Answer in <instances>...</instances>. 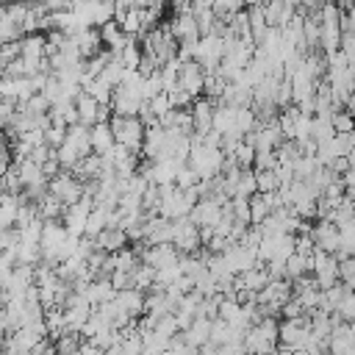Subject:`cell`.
I'll return each instance as SVG.
<instances>
[{"label": "cell", "mask_w": 355, "mask_h": 355, "mask_svg": "<svg viewBox=\"0 0 355 355\" xmlns=\"http://www.w3.org/2000/svg\"><path fill=\"white\" fill-rule=\"evenodd\" d=\"M225 164V155L219 147H208V144H191L189 155H186V166L200 178V180H208L214 175H219Z\"/></svg>", "instance_id": "obj_1"}, {"label": "cell", "mask_w": 355, "mask_h": 355, "mask_svg": "<svg viewBox=\"0 0 355 355\" xmlns=\"http://www.w3.org/2000/svg\"><path fill=\"white\" fill-rule=\"evenodd\" d=\"M108 128H111V133H114V144H122V147H128L130 153H139V150H141L144 125H141L139 116H116V114H111Z\"/></svg>", "instance_id": "obj_2"}, {"label": "cell", "mask_w": 355, "mask_h": 355, "mask_svg": "<svg viewBox=\"0 0 355 355\" xmlns=\"http://www.w3.org/2000/svg\"><path fill=\"white\" fill-rule=\"evenodd\" d=\"M47 194L55 197L61 205H69L83 194V180H78L69 169H61L58 175H53L47 180Z\"/></svg>", "instance_id": "obj_3"}, {"label": "cell", "mask_w": 355, "mask_h": 355, "mask_svg": "<svg viewBox=\"0 0 355 355\" xmlns=\"http://www.w3.org/2000/svg\"><path fill=\"white\" fill-rule=\"evenodd\" d=\"M169 244L178 252H197L200 250V227L189 216L172 219V239H169Z\"/></svg>", "instance_id": "obj_4"}, {"label": "cell", "mask_w": 355, "mask_h": 355, "mask_svg": "<svg viewBox=\"0 0 355 355\" xmlns=\"http://www.w3.org/2000/svg\"><path fill=\"white\" fill-rule=\"evenodd\" d=\"M75 103V114H78V122L80 125H94V122H108L111 119V108L108 105H100L94 97H89L86 92H78V97L72 100Z\"/></svg>", "instance_id": "obj_5"}, {"label": "cell", "mask_w": 355, "mask_h": 355, "mask_svg": "<svg viewBox=\"0 0 355 355\" xmlns=\"http://www.w3.org/2000/svg\"><path fill=\"white\" fill-rule=\"evenodd\" d=\"M227 200H219V197H200L191 211H189V219L197 225V227H214L222 216V208H225Z\"/></svg>", "instance_id": "obj_6"}, {"label": "cell", "mask_w": 355, "mask_h": 355, "mask_svg": "<svg viewBox=\"0 0 355 355\" xmlns=\"http://www.w3.org/2000/svg\"><path fill=\"white\" fill-rule=\"evenodd\" d=\"M308 338V313L300 319H283L277 322V344L291 347V349H302Z\"/></svg>", "instance_id": "obj_7"}, {"label": "cell", "mask_w": 355, "mask_h": 355, "mask_svg": "<svg viewBox=\"0 0 355 355\" xmlns=\"http://www.w3.org/2000/svg\"><path fill=\"white\" fill-rule=\"evenodd\" d=\"M202 80H205V72L197 61H180V69H178V86L191 94V97H200L202 94Z\"/></svg>", "instance_id": "obj_8"}, {"label": "cell", "mask_w": 355, "mask_h": 355, "mask_svg": "<svg viewBox=\"0 0 355 355\" xmlns=\"http://www.w3.org/2000/svg\"><path fill=\"white\" fill-rule=\"evenodd\" d=\"M308 236L313 239L316 250H322V252H330V255H336V250H338V227H336V225H333L330 219H319L316 225H311Z\"/></svg>", "instance_id": "obj_9"}, {"label": "cell", "mask_w": 355, "mask_h": 355, "mask_svg": "<svg viewBox=\"0 0 355 355\" xmlns=\"http://www.w3.org/2000/svg\"><path fill=\"white\" fill-rule=\"evenodd\" d=\"M114 300H116V305L128 313V316H133V319H139L141 313H144V291L141 288H122V291H116L114 294Z\"/></svg>", "instance_id": "obj_10"}, {"label": "cell", "mask_w": 355, "mask_h": 355, "mask_svg": "<svg viewBox=\"0 0 355 355\" xmlns=\"http://www.w3.org/2000/svg\"><path fill=\"white\" fill-rule=\"evenodd\" d=\"M69 39H72V44H75V50H78L80 58H89V55L100 53V44H103L97 28H83V31H78V33L69 36Z\"/></svg>", "instance_id": "obj_11"}, {"label": "cell", "mask_w": 355, "mask_h": 355, "mask_svg": "<svg viewBox=\"0 0 355 355\" xmlns=\"http://www.w3.org/2000/svg\"><path fill=\"white\" fill-rule=\"evenodd\" d=\"M89 147H92V153H97V155H103V153H108V150L114 147V133H111L108 122H94V125H89Z\"/></svg>", "instance_id": "obj_12"}, {"label": "cell", "mask_w": 355, "mask_h": 355, "mask_svg": "<svg viewBox=\"0 0 355 355\" xmlns=\"http://www.w3.org/2000/svg\"><path fill=\"white\" fill-rule=\"evenodd\" d=\"M64 144H67V147H72L80 158H83V155H89V153H92V147H89V128H86V125H80V122L69 125V128H67V133H64Z\"/></svg>", "instance_id": "obj_13"}, {"label": "cell", "mask_w": 355, "mask_h": 355, "mask_svg": "<svg viewBox=\"0 0 355 355\" xmlns=\"http://www.w3.org/2000/svg\"><path fill=\"white\" fill-rule=\"evenodd\" d=\"M128 244V236H125V230H119V227H103L97 236H94V247H100L103 252H116V250H122Z\"/></svg>", "instance_id": "obj_14"}, {"label": "cell", "mask_w": 355, "mask_h": 355, "mask_svg": "<svg viewBox=\"0 0 355 355\" xmlns=\"http://www.w3.org/2000/svg\"><path fill=\"white\" fill-rule=\"evenodd\" d=\"M208 333H211V319H205V316H194V319L189 322V327H186V330H180L183 341H186V344H191V347L205 344V341H208Z\"/></svg>", "instance_id": "obj_15"}, {"label": "cell", "mask_w": 355, "mask_h": 355, "mask_svg": "<svg viewBox=\"0 0 355 355\" xmlns=\"http://www.w3.org/2000/svg\"><path fill=\"white\" fill-rule=\"evenodd\" d=\"M80 92H86L89 97H94L100 105H108V103H111V92H114V86H108V83L100 80V78H86V75H83V80H80Z\"/></svg>", "instance_id": "obj_16"}, {"label": "cell", "mask_w": 355, "mask_h": 355, "mask_svg": "<svg viewBox=\"0 0 355 355\" xmlns=\"http://www.w3.org/2000/svg\"><path fill=\"white\" fill-rule=\"evenodd\" d=\"M97 31H100V42H103V44H108V47H111V53H116V50H119V47H122V44L130 39V36H125V33L119 31L116 19H108V22H103Z\"/></svg>", "instance_id": "obj_17"}, {"label": "cell", "mask_w": 355, "mask_h": 355, "mask_svg": "<svg viewBox=\"0 0 355 355\" xmlns=\"http://www.w3.org/2000/svg\"><path fill=\"white\" fill-rule=\"evenodd\" d=\"M125 69H136L139 67V61H141V47L136 44V39H128L116 53H111Z\"/></svg>", "instance_id": "obj_18"}, {"label": "cell", "mask_w": 355, "mask_h": 355, "mask_svg": "<svg viewBox=\"0 0 355 355\" xmlns=\"http://www.w3.org/2000/svg\"><path fill=\"white\" fill-rule=\"evenodd\" d=\"M36 202V214H39V219L42 222H50V219H61V211H64V205L55 200V197H50V194H42L39 200H33Z\"/></svg>", "instance_id": "obj_19"}, {"label": "cell", "mask_w": 355, "mask_h": 355, "mask_svg": "<svg viewBox=\"0 0 355 355\" xmlns=\"http://www.w3.org/2000/svg\"><path fill=\"white\" fill-rule=\"evenodd\" d=\"M305 275H308V258L291 252V255L283 261V277L294 283V280H300V277H305Z\"/></svg>", "instance_id": "obj_20"}, {"label": "cell", "mask_w": 355, "mask_h": 355, "mask_svg": "<svg viewBox=\"0 0 355 355\" xmlns=\"http://www.w3.org/2000/svg\"><path fill=\"white\" fill-rule=\"evenodd\" d=\"M252 158H255V150H252V144H250L247 139H241V141L233 147V153L227 155V161H233L239 169H250V166H252Z\"/></svg>", "instance_id": "obj_21"}, {"label": "cell", "mask_w": 355, "mask_h": 355, "mask_svg": "<svg viewBox=\"0 0 355 355\" xmlns=\"http://www.w3.org/2000/svg\"><path fill=\"white\" fill-rule=\"evenodd\" d=\"M14 252H17V263H39L42 261V247H39V241H19L17 247H14Z\"/></svg>", "instance_id": "obj_22"}, {"label": "cell", "mask_w": 355, "mask_h": 355, "mask_svg": "<svg viewBox=\"0 0 355 355\" xmlns=\"http://www.w3.org/2000/svg\"><path fill=\"white\" fill-rule=\"evenodd\" d=\"M252 194H255V175H252L250 169H241L239 178H236V183H233V197L247 200V197H252Z\"/></svg>", "instance_id": "obj_23"}, {"label": "cell", "mask_w": 355, "mask_h": 355, "mask_svg": "<svg viewBox=\"0 0 355 355\" xmlns=\"http://www.w3.org/2000/svg\"><path fill=\"white\" fill-rule=\"evenodd\" d=\"M255 191H277L280 189V178L275 169H255Z\"/></svg>", "instance_id": "obj_24"}, {"label": "cell", "mask_w": 355, "mask_h": 355, "mask_svg": "<svg viewBox=\"0 0 355 355\" xmlns=\"http://www.w3.org/2000/svg\"><path fill=\"white\" fill-rule=\"evenodd\" d=\"M122 75H125V67H122V64H119V61L111 55V61H108V64L100 69V75H97V78H100V80H105L108 86H116V83L122 80Z\"/></svg>", "instance_id": "obj_25"}, {"label": "cell", "mask_w": 355, "mask_h": 355, "mask_svg": "<svg viewBox=\"0 0 355 355\" xmlns=\"http://www.w3.org/2000/svg\"><path fill=\"white\" fill-rule=\"evenodd\" d=\"M330 128L333 133H349L352 130V111L349 108H338L330 114Z\"/></svg>", "instance_id": "obj_26"}, {"label": "cell", "mask_w": 355, "mask_h": 355, "mask_svg": "<svg viewBox=\"0 0 355 355\" xmlns=\"http://www.w3.org/2000/svg\"><path fill=\"white\" fill-rule=\"evenodd\" d=\"M155 283V269L153 266H147V263H139L136 269H133V288H150Z\"/></svg>", "instance_id": "obj_27"}, {"label": "cell", "mask_w": 355, "mask_h": 355, "mask_svg": "<svg viewBox=\"0 0 355 355\" xmlns=\"http://www.w3.org/2000/svg\"><path fill=\"white\" fill-rule=\"evenodd\" d=\"M338 319H344V322H352V316H355V297H352V288H347L344 294H341V300H338V305H336V311H333Z\"/></svg>", "instance_id": "obj_28"}, {"label": "cell", "mask_w": 355, "mask_h": 355, "mask_svg": "<svg viewBox=\"0 0 355 355\" xmlns=\"http://www.w3.org/2000/svg\"><path fill=\"white\" fill-rule=\"evenodd\" d=\"M153 330H155V333H161V336H166V338H172L175 333H180L175 313H164V316H158V319H155V324H153Z\"/></svg>", "instance_id": "obj_29"}, {"label": "cell", "mask_w": 355, "mask_h": 355, "mask_svg": "<svg viewBox=\"0 0 355 355\" xmlns=\"http://www.w3.org/2000/svg\"><path fill=\"white\" fill-rule=\"evenodd\" d=\"M147 111L155 116V119H161L166 111H172V105H169V97H166V92H161V94H155V97H150L147 100Z\"/></svg>", "instance_id": "obj_30"}, {"label": "cell", "mask_w": 355, "mask_h": 355, "mask_svg": "<svg viewBox=\"0 0 355 355\" xmlns=\"http://www.w3.org/2000/svg\"><path fill=\"white\" fill-rule=\"evenodd\" d=\"M42 133H44V144H47L50 150H55V147L64 141L67 128H64V125H53V122H47V128H42Z\"/></svg>", "instance_id": "obj_31"}, {"label": "cell", "mask_w": 355, "mask_h": 355, "mask_svg": "<svg viewBox=\"0 0 355 355\" xmlns=\"http://www.w3.org/2000/svg\"><path fill=\"white\" fill-rule=\"evenodd\" d=\"M336 272H338V283H344V286L352 288V283H355V261L352 258H338Z\"/></svg>", "instance_id": "obj_32"}, {"label": "cell", "mask_w": 355, "mask_h": 355, "mask_svg": "<svg viewBox=\"0 0 355 355\" xmlns=\"http://www.w3.org/2000/svg\"><path fill=\"white\" fill-rule=\"evenodd\" d=\"M277 311L283 313V319H300V316H305V308L300 305V300H297V297H288Z\"/></svg>", "instance_id": "obj_33"}, {"label": "cell", "mask_w": 355, "mask_h": 355, "mask_svg": "<svg viewBox=\"0 0 355 355\" xmlns=\"http://www.w3.org/2000/svg\"><path fill=\"white\" fill-rule=\"evenodd\" d=\"M14 116H17V103H11V100H0V125L8 128V125L14 122Z\"/></svg>", "instance_id": "obj_34"}, {"label": "cell", "mask_w": 355, "mask_h": 355, "mask_svg": "<svg viewBox=\"0 0 355 355\" xmlns=\"http://www.w3.org/2000/svg\"><path fill=\"white\" fill-rule=\"evenodd\" d=\"M42 172H44V178H47V180H50L53 175H58V172H61V164H58L55 153H53V155H50V158H47L44 164H42Z\"/></svg>", "instance_id": "obj_35"}, {"label": "cell", "mask_w": 355, "mask_h": 355, "mask_svg": "<svg viewBox=\"0 0 355 355\" xmlns=\"http://www.w3.org/2000/svg\"><path fill=\"white\" fill-rule=\"evenodd\" d=\"M8 166H11V147L0 141V175H3Z\"/></svg>", "instance_id": "obj_36"}, {"label": "cell", "mask_w": 355, "mask_h": 355, "mask_svg": "<svg viewBox=\"0 0 355 355\" xmlns=\"http://www.w3.org/2000/svg\"><path fill=\"white\" fill-rule=\"evenodd\" d=\"M3 136H6V128H3V125H0V141H3Z\"/></svg>", "instance_id": "obj_37"}, {"label": "cell", "mask_w": 355, "mask_h": 355, "mask_svg": "<svg viewBox=\"0 0 355 355\" xmlns=\"http://www.w3.org/2000/svg\"><path fill=\"white\" fill-rule=\"evenodd\" d=\"M239 355H252V352H247V349H241V352H239Z\"/></svg>", "instance_id": "obj_38"}, {"label": "cell", "mask_w": 355, "mask_h": 355, "mask_svg": "<svg viewBox=\"0 0 355 355\" xmlns=\"http://www.w3.org/2000/svg\"><path fill=\"white\" fill-rule=\"evenodd\" d=\"M0 355H6V349H0Z\"/></svg>", "instance_id": "obj_39"}]
</instances>
